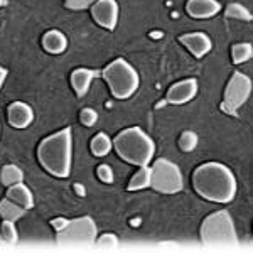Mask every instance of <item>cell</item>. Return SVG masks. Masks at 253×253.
Returning a JSON list of instances; mask_svg holds the SVG:
<instances>
[{"instance_id":"1","label":"cell","mask_w":253,"mask_h":253,"mask_svg":"<svg viewBox=\"0 0 253 253\" xmlns=\"http://www.w3.org/2000/svg\"><path fill=\"white\" fill-rule=\"evenodd\" d=\"M193 184L201 198L221 205L233 201L238 193L235 174L219 162H206L199 166L193 174Z\"/></svg>"},{"instance_id":"2","label":"cell","mask_w":253,"mask_h":253,"mask_svg":"<svg viewBox=\"0 0 253 253\" xmlns=\"http://www.w3.org/2000/svg\"><path fill=\"white\" fill-rule=\"evenodd\" d=\"M38 159L41 166L54 177H68L73 162L71 128H63L44 138L39 144Z\"/></svg>"},{"instance_id":"3","label":"cell","mask_w":253,"mask_h":253,"mask_svg":"<svg viewBox=\"0 0 253 253\" xmlns=\"http://www.w3.org/2000/svg\"><path fill=\"white\" fill-rule=\"evenodd\" d=\"M117 154L122 161L128 162L132 166H149L156 154V144L142 128L130 126L122 130L113 140Z\"/></svg>"},{"instance_id":"4","label":"cell","mask_w":253,"mask_h":253,"mask_svg":"<svg viewBox=\"0 0 253 253\" xmlns=\"http://www.w3.org/2000/svg\"><path fill=\"white\" fill-rule=\"evenodd\" d=\"M101 76L108 83L110 89H112V95L117 100L130 98L137 91L138 83H140V78H138V73L135 71V68L122 58L112 61L103 69Z\"/></svg>"},{"instance_id":"5","label":"cell","mask_w":253,"mask_h":253,"mask_svg":"<svg viewBox=\"0 0 253 253\" xmlns=\"http://www.w3.org/2000/svg\"><path fill=\"white\" fill-rule=\"evenodd\" d=\"M201 240L208 247H235L236 238L233 219L228 211H216L201 224Z\"/></svg>"},{"instance_id":"6","label":"cell","mask_w":253,"mask_h":253,"mask_svg":"<svg viewBox=\"0 0 253 253\" xmlns=\"http://www.w3.org/2000/svg\"><path fill=\"white\" fill-rule=\"evenodd\" d=\"M157 193L162 194H175L182 191L184 181H182L181 169L174 162L167 159H157L150 167V186Z\"/></svg>"},{"instance_id":"7","label":"cell","mask_w":253,"mask_h":253,"mask_svg":"<svg viewBox=\"0 0 253 253\" xmlns=\"http://www.w3.org/2000/svg\"><path fill=\"white\" fill-rule=\"evenodd\" d=\"M96 224L89 216L68 221L66 226L58 231V242L63 247H88L96 240Z\"/></svg>"},{"instance_id":"8","label":"cell","mask_w":253,"mask_h":253,"mask_svg":"<svg viewBox=\"0 0 253 253\" xmlns=\"http://www.w3.org/2000/svg\"><path fill=\"white\" fill-rule=\"evenodd\" d=\"M252 95V80L243 73H235L228 81V86L224 89V98L221 103V110L228 115H236L245 101Z\"/></svg>"},{"instance_id":"9","label":"cell","mask_w":253,"mask_h":253,"mask_svg":"<svg viewBox=\"0 0 253 253\" xmlns=\"http://www.w3.org/2000/svg\"><path fill=\"white\" fill-rule=\"evenodd\" d=\"M91 15L100 27L113 31L118 22L117 0H95V3L91 5Z\"/></svg>"},{"instance_id":"10","label":"cell","mask_w":253,"mask_h":253,"mask_svg":"<svg viewBox=\"0 0 253 253\" xmlns=\"http://www.w3.org/2000/svg\"><path fill=\"white\" fill-rule=\"evenodd\" d=\"M198 93V81L194 78H187L182 81H177L170 86L167 91V101L172 105H182L191 101Z\"/></svg>"},{"instance_id":"11","label":"cell","mask_w":253,"mask_h":253,"mask_svg":"<svg viewBox=\"0 0 253 253\" xmlns=\"http://www.w3.org/2000/svg\"><path fill=\"white\" fill-rule=\"evenodd\" d=\"M179 42L184 44L187 47V51L194 56V58H203L213 47V42H211L210 36L205 34V32H189V34H184L179 38Z\"/></svg>"},{"instance_id":"12","label":"cell","mask_w":253,"mask_h":253,"mask_svg":"<svg viewBox=\"0 0 253 253\" xmlns=\"http://www.w3.org/2000/svg\"><path fill=\"white\" fill-rule=\"evenodd\" d=\"M7 118H9V124L14 128H26L32 124L34 120V112L27 103L22 101H14L9 108H7Z\"/></svg>"},{"instance_id":"13","label":"cell","mask_w":253,"mask_h":253,"mask_svg":"<svg viewBox=\"0 0 253 253\" xmlns=\"http://www.w3.org/2000/svg\"><path fill=\"white\" fill-rule=\"evenodd\" d=\"M186 10L194 19H208L218 14L221 5L218 0H187Z\"/></svg>"},{"instance_id":"14","label":"cell","mask_w":253,"mask_h":253,"mask_svg":"<svg viewBox=\"0 0 253 253\" xmlns=\"http://www.w3.org/2000/svg\"><path fill=\"white\" fill-rule=\"evenodd\" d=\"M42 47L46 49L49 54H61V52L66 51L68 39H66V36L58 29L47 31L46 34L42 36Z\"/></svg>"},{"instance_id":"15","label":"cell","mask_w":253,"mask_h":253,"mask_svg":"<svg viewBox=\"0 0 253 253\" xmlns=\"http://www.w3.org/2000/svg\"><path fill=\"white\" fill-rule=\"evenodd\" d=\"M7 198H9L10 201H14L15 205L22 206L24 210H31V208L34 206V196H32V193L29 191V187L24 186L22 182L9 186Z\"/></svg>"},{"instance_id":"16","label":"cell","mask_w":253,"mask_h":253,"mask_svg":"<svg viewBox=\"0 0 253 253\" xmlns=\"http://www.w3.org/2000/svg\"><path fill=\"white\" fill-rule=\"evenodd\" d=\"M91 81H93V71H89V69H86V68L75 69L73 75H71V86L78 96L86 95Z\"/></svg>"},{"instance_id":"17","label":"cell","mask_w":253,"mask_h":253,"mask_svg":"<svg viewBox=\"0 0 253 253\" xmlns=\"http://www.w3.org/2000/svg\"><path fill=\"white\" fill-rule=\"evenodd\" d=\"M26 213V210H24L22 206L15 205L14 201H10L9 198L7 199H2L0 201V216H2V219H5V221H17L20 219Z\"/></svg>"},{"instance_id":"18","label":"cell","mask_w":253,"mask_h":253,"mask_svg":"<svg viewBox=\"0 0 253 253\" xmlns=\"http://www.w3.org/2000/svg\"><path fill=\"white\" fill-rule=\"evenodd\" d=\"M150 186V167L149 166H142L140 169L133 174V177L130 179L126 189L128 191H140Z\"/></svg>"},{"instance_id":"19","label":"cell","mask_w":253,"mask_h":253,"mask_svg":"<svg viewBox=\"0 0 253 253\" xmlns=\"http://www.w3.org/2000/svg\"><path fill=\"white\" fill-rule=\"evenodd\" d=\"M24 179V172L20 170V167L9 164L5 167H2V172H0V181H2L3 186H12V184H17V182H22Z\"/></svg>"},{"instance_id":"20","label":"cell","mask_w":253,"mask_h":253,"mask_svg":"<svg viewBox=\"0 0 253 253\" xmlns=\"http://www.w3.org/2000/svg\"><path fill=\"white\" fill-rule=\"evenodd\" d=\"M113 142L110 140V137L107 133H96L91 140V152L98 157H103L112 150Z\"/></svg>"},{"instance_id":"21","label":"cell","mask_w":253,"mask_h":253,"mask_svg":"<svg viewBox=\"0 0 253 253\" xmlns=\"http://www.w3.org/2000/svg\"><path fill=\"white\" fill-rule=\"evenodd\" d=\"M252 56H253V47L248 42L235 44L233 49H231V58H233L235 64H242L245 61L252 59Z\"/></svg>"},{"instance_id":"22","label":"cell","mask_w":253,"mask_h":253,"mask_svg":"<svg viewBox=\"0 0 253 253\" xmlns=\"http://www.w3.org/2000/svg\"><path fill=\"white\" fill-rule=\"evenodd\" d=\"M224 14H226V17H230V19L245 20V22L252 20L250 10H248L245 5H242V3H230V5L226 7V10H224Z\"/></svg>"},{"instance_id":"23","label":"cell","mask_w":253,"mask_h":253,"mask_svg":"<svg viewBox=\"0 0 253 253\" xmlns=\"http://www.w3.org/2000/svg\"><path fill=\"white\" fill-rule=\"evenodd\" d=\"M0 236H2L7 243L17 242V230H15L14 221H5V219H3L2 226H0Z\"/></svg>"},{"instance_id":"24","label":"cell","mask_w":253,"mask_h":253,"mask_svg":"<svg viewBox=\"0 0 253 253\" xmlns=\"http://www.w3.org/2000/svg\"><path fill=\"white\" fill-rule=\"evenodd\" d=\"M196 145H198V135H196L194 132H191V130L184 132L181 135V138H179V147H181L184 152H191V150H194Z\"/></svg>"},{"instance_id":"25","label":"cell","mask_w":253,"mask_h":253,"mask_svg":"<svg viewBox=\"0 0 253 253\" xmlns=\"http://www.w3.org/2000/svg\"><path fill=\"white\" fill-rule=\"evenodd\" d=\"M80 120L83 125L93 126L98 120V113L93 108H84V110H81V113H80Z\"/></svg>"},{"instance_id":"26","label":"cell","mask_w":253,"mask_h":253,"mask_svg":"<svg viewBox=\"0 0 253 253\" xmlns=\"http://www.w3.org/2000/svg\"><path fill=\"white\" fill-rule=\"evenodd\" d=\"M95 0H64V5L69 10H84L91 7Z\"/></svg>"},{"instance_id":"27","label":"cell","mask_w":253,"mask_h":253,"mask_svg":"<svg viewBox=\"0 0 253 253\" xmlns=\"http://www.w3.org/2000/svg\"><path fill=\"white\" fill-rule=\"evenodd\" d=\"M98 247L105 248V250H113V248L118 247V238L115 235L107 233V235H103L100 240H98Z\"/></svg>"},{"instance_id":"28","label":"cell","mask_w":253,"mask_h":253,"mask_svg":"<svg viewBox=\"0 0 253 253\" xmlns=\"http://www.w3.org/2000/svg\"><path fill=\"white\" fill-rule=\"evenodd\" d=\"M96 174H98V179H100L101 182H107V184L113 182V170H112V167H110V166H107V164L98 166Z\"/></svg>"},{"instance_id":"29","label":"cell","mask_w":253,"mask_h":253,"mask_svg":"<svg viewBox=\"0 0 253 253\" xmlns=\"http://www.w3.org/2000/svg\"><path fill=\"white\" fill-rule=\"evenodd\" d=\"M68 221H69V219H66V218H54L51 221V224H52V228H54L56 231H61L68 224Z\"/></svg>"},{"instance_id":"30","label":"cell","mask_w":253,"mask_h":253,"mask_svg":"<svg viewBox=\"0 0 253 253\" xmlns=\"http://www.w3.org/2000/svg\"><path fill=\"white\" fill-rule=\"evenodd\" d=\"M5 78H7V69L0 66V88L3 86V81H5Z\"/></svg>"},{"instance_id":"31","label":"cell","mask_w":253,"mask_h":253,"mask_svg":"<svg viewBox=\"0 0 253 253\" xmlns=\"http://www.w3.org/2000/svg\"><path fill=\"white\" fill-rule=\"evenodd\" d=\"M3 3H5V0H0V7H2V5H3Z\"/></svg>"}]
</instances>
